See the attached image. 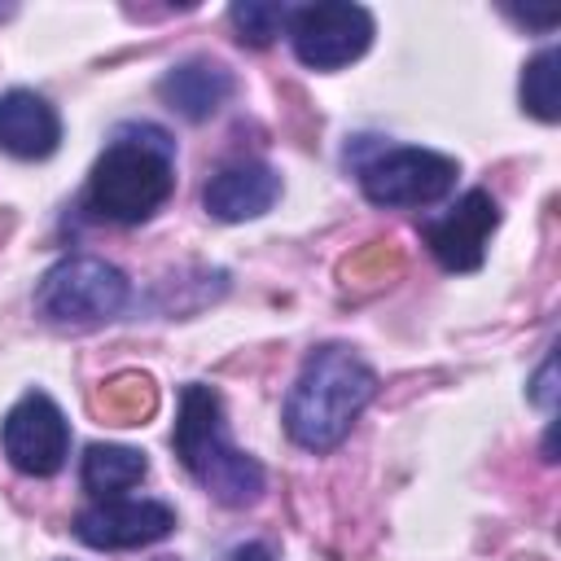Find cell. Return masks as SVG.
<instances>
[{"mask_svg":"<svg viewBox=\"0 0 561 561\" xmlns=\"http://www.w3.org/2000/svg\"><path fill=\"white\" fill-rule=\"evenodd\" d=\"M377 394V373L351 346H320L307 355L289 399H285V434L307 451H333L355 416Z\"/></svg>","mask_w":561,"mask_h":561,"instance_id":"1","label":"cell"},{"mask_svg":"<svg viewBox=\"0 0 561 561\" xmlns=\"http://www.w3.org/2000/svg\"><path fill=\"white\" fill-rule=\"evenodd\" d=\"M289 44L302 66L311 70H342L355 57L368 53L373 44V13L364 4L346 0H324V4H302L289 9Z\"/></svg>","mask_w":561,"mask_h":561,"instance_id":"6","label":"cell"},{"mask_svg":"<svg viewBox=\"0 0 561 561\" xmlns=\"http://www.w3.org/2000/svg\"><path fill=\"white\" fill-rule=\"evenodd\" d=\"M175 530V513L162 500H96L88 508H79L75 517V535L88 548H145L158 543Z\"/></svg>","mask_w":561,"mask_h":561,"instance_id":"9","label":"cell"},{"mask_svg":"<svg viewBox=\"0 0 561 561\" xmlns=\"http://www.w3.org/2000/svg\"><path fill=\"white\" fill-rule=\"evenodd\" d=\"M162 561H175V557H162Z\"/></svg>","mask_w":561,"mask_h":561,"instance_id":"20","label":"cell"},{"mask_svg":"<svg viewBox=\"0 0 561 561\" xmlns=\"http://www.w3.org/2000/svg\"><path fill=\"white\" fill-rule=\"evenodd\" d=\"M276 197H280V175L267 162H232V167L215 171L202 193L206 210L224 224L259 219L263 210H272Z\"/></svg>","mask_w":561,"mask_h":561,"instance_id":"11","label":"cell"},{"mask_svg":"<svg viewBox=\"0 0 561 561\" xmlns=\"http://www.w3.org/2000/svg\"><path fill=\"white\" fill-rule=\"evenodd\" d=\"M0 447L13 469L31 478H53L70 451V425L44 390H26L0 421Z\"/></svg>","mask_w":561,"mask_h":561,"instance_id":"7","label":"cell"},{"mask_svg":"<svg viewBox=\"0 0 561 561\" xmlns=\"http://www.w3.org/2000/svg\"><path fill=\"white\" fill-rule=\"evenodd\" d=\"M175 193V149L158 127H123L88 175V210L114 224H145Z\"/></svg>","mask_w":561,"mask_h":561,"instance_id":"2","label":"cell"},{"mask_svg":"<svg viewBox=\"0 0 561 561\" xmlns=\"http://www.w3.org/2000/svg\"><path fill=\"white\" fill-rule=\"evenodd\" d=\"M158 92H162V101H167L175 114L202 123V118H210V114L228 101L232 79H228L224 66H215V61H206V57H193V61L171 66V70L162 75Z\"/></svg>","mask_w":561,"mask_h":561,"instance_id":"12","label":"cell"},{"mask_svg":"<svg viewBox=\"0 0 561 561\" xmlns=\"http://www.w3.org/2000/svg\"><path fill=\"white\" fill-rule=\"evenodd\" d=\"M224 561H276V552L267 543H237Z\"/></svg>","mask_w":561,"mask_h":561,"instance_id":"18","label":"cell"},{"mask_svg":"<svg viewBox=\"0 0 561 561\" xmlns=\"http://www.w3.org/2000/svg\"><path fill=\"white\" fill-rule=\"evenodd\" d=\"M500 224V206L486 188H469L447 215L430 219L421 228L430 254L447 267V272H478L486 259V241Z\"/></svg>","mask_w":561,"mask_h":561,"instance_id":"8","label":"cell"},{"mask_svg":"<svg viewBox=\"0 0 561 561\" xmlns=\"http://www.w3.org/2000/svg\"><path fill=\"white\" fill-rule=\"evenodd\" d=\"M96 403H101L118 425H140V416H149V412L158 408V394H153V381H149V377L123 373V377H114V381L101 390Z\"/></svg>","mask_w":561,"mask_h":561,"instance_id":"15","label":"cell"},{"mask_svg":"<svg viewBox=\"0 0 561 561\" xmlns=\"http://www.w3.org/2000/svg\"><path fill=\"white\" fill-rule=\"evenodd\" d=\"M127 294L131 285L114 263L75 254L44 272V280L35 285V311L61 329H88L114 320L127 307Z\"/></svg>","mask_w":561,"mask_h":561,"instance_id":"4","label":"cell"},{"mask_svg":"<svg viewBox=\"0 0 561 561\" xmlns=\"http://www.w3.org/2000/svg\"><path fill=\"white\" fill-rule=\"evenodd\" d=\"M228 22H232V31H237L241 44L263 48V44H272V39L289 26V4L245 0V4H232V9H228Z\"/></svg>","mask_w":561,"mask_h":561,"instance_id":"16","label":"cell"},{"mask_svg":"<svg viewBox=\"0 0 561 561\" xmlns=\"http://www.w3.org/2000/svg\"><path fill=\"white\" fill-rule=\"evenodd\" d=\"M552 368H557V364H552V355H548L543 368H539V377H535V386H530V399H535L539 408H552V399H557V394H552Z\"/></svg>","mask_w":561,"mask_h":561,"instance_id":"17","label":"cell"},{"mask_svg":"<svg viewBox=\"0 0 561 561\" xmlns=\"http://www.w3.org/2000/svg\"><path fill=\"white\" fill-rule=\"evenodd\" d=\"M456 175H460L456 158L434 153V149H412V145L381 149L377 158L359 162V188H364V197L373 206H386V210L443 202L456 188Z\"/></svg>","mask_w":561,"mask_h":561,"instance_id":"5","label":"cell"},{"mask_svg":"<svg viewBox=\"0 0 561 561\" xmlns=\"http://www.w3.org/2000/svg\"><path fill=\"white\" fill-rule=\"evenodd\" d=\"M4 13H9V9H0V18H4Z\"/></svg>","mask_w":561,"mask_h":561,"instance_id":"19","label":"cell"},{"mask_svg":"<svg viewBox=\"0 0 561 561\" xmlns=\"http://www.w3.org/2000/svg\"><path fill=\"white\" fill-rule=\"evenodd\" d=\"M171 447L180 465L202 482L206 495H215L228 508H245L263 495V465L245 451H237L224 434V403L210 386L188 381L180 390V416L171 430Z\"/></svg>","mask_w":561,"mask_h":561,"instance_id":"3","label":"cell"},{"mask_svg":"<svg viewBox=\"0 0 561 561\" xmlns=\"http://www.w3.org/2000/svg\"><path fill=\"white\" fill-rule=\"evenodd\" d=\"M522 110L535 114L539 123L561 118V53L543 48L539 57L526 61L522 70Z\"/></svg>","mask_w":561,"mask_h":561,"instance_id":"14","label":"cell"},{"mask_svg":"<svg viewBox=\"0 0 561 561\" xmlns=\"http://www.w3.org/2000/svg\"><path fill=\"white\" fill-rule=\"evenodd\" d=\"M149 473V460L145 451L136 447H123V443H92L83 451V486L96 495V500H110V495H123L127 486H136L140 478Z\"/></svg>","mask_w":561,"mask_h":561,"instance_id":"13","label":"cell"},{"mask_svg":"<svg viewBox=\"0 0 561 561\" xmlns=\"http://www.w3.org/2000/svg\"><path fill=\"white\" fill-rule=\"evenodd\" d=\"M57 145H61L57 110L31 88H9L0 96V153L35 162V158H48Z\"/></svg>","mask_w":561,"mask_h":561,"instance_id":"10","label":"cell"}]
</instances>
